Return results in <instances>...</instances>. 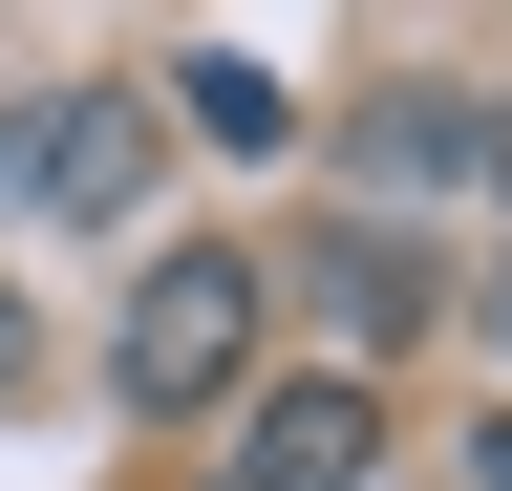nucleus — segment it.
<instances>
[{"label": "nucleus", "mask_w": 512, "mask_h": 491, "mask_svg": "<svg viewBox=\"0 0 512 491\" xmlns=\"http://www.w3.org/2000/svg\"><path fill=\"white\" fill-rule=\"evenodd\" d=\"M107 385L150 406V427H171V406H235V385H256V257L171 235V257L128 278V321H107Z\"/></svg>", "instance_id": "nucleus-1"}, {"label": "nucleus", "mask_w": 512, "mask_h": 491, "mask_svg": "<svg viewBox=\"0 0 512 491\" xmlns=\"http://www.w3.org/2000/svg\"><path fill=\"white\" fill-rule=\"evenodd\" d=\"M0 193L22 214H128L150 193V86H22L0 107Z\"/></svg>", "instance_id": "nucleus-2"}, {"label": "nucleus", "mask_w": 512, "mask_h": 491, "mask_svg": "<svg viewBox=\"0 0 512 491\" xmlns=\"http://www.w3.org/2000/svg\"><path fill=\"white\" fill-rule=\"evenodd\" d=\"M363 449H384L363 363H320V385H278V406H256V449H235L214 491H363Z\"/></svg>", "instance_id": "nucleus-3"}, {"label": "nucleus", "mask_w": 512, "mask_h": 491, "mask_svg": "<svg viewBox=\"0 0 512 491\" xmlns=\"http://www.w3.org/2000/svg\"><path fill=\"white\" fill-rule=\"evenodd\" d=\"M299 299H320V342H342V363L427 321V278H406V235H320V257H299Z\"/></svg>", "instance_id": "nucleus-4"}, {"label": "nucleus", "mask_w": 512, "mask_h": 491, "mask_svg": "<svg viewBox=\"0 0 512 491\" xmlns=\"http://www.w3.org/2000/svg\"><path fill=\"white\" fill-rule=\"evenodd\" d=\"M363 171H384V193H427V171H470V107H363Z\"/></svg>", "instance_id": "nucleus-5"}, {"label": "nucleus", "mask_w": 512, "mask_h": 491, "mask_svg": "<svg viewBox=\"0 0 512 491\" xmlns=\"http://www.w3.org/2000/svg\"><path fill=\"white\" fill-rule=\"evenodd\" d=\"M43 385V321H22V278H0V406H22Z\"/></svg>", "instance_id": "nucleus-6"}, {"label": "nucleus", "mask_w": 512, "mask_h": 491, "mask_svg": "<svg viewBox=\"0 0 512 491\" xmlns=\"http://www.w3.org/2000/svg\"><path fill=\"white\" fill-rule=\"evenodd\" d=\"M470 171H491V193H512V107H491V129H470Z\"/></svg>", "instance_id": "nucleus-7"}]
</instances>
